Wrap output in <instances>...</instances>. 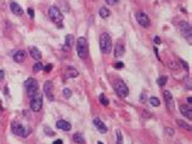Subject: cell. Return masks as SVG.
I'll list each match as a JSON object with an SVG mask.
<instances>
[{"label":"cell","mask_w":192,"mask_h":144,"mask_svg":"<svg viewBox=\"0 0 192 144\" xmlns=\"http://www.w3.org/2000/svg\"><path fill=\"white\" fill-rule=\"evenodd\" d=\"M77 53L79 56V58L85 59L89 55V46H88V41L85 38L80 36L77 40Z\"/></svg>","instance_id":"2"},{"label":"cell","mask_w":192,"mask_h":144,"mask_svg":"<svg viewBox=\"0 0 192 144\" xmlns=\"http://www.w3.org/2000/svg\"><path fill=\"white\" fill-rule=\"evenodd\" d=\"M142 115H144V118H151L152 116V114L148 113V110H142Z\"/></svg>","instance_id":"35"},{"label":"cell","mask_w":192,"mask_h":144,"mask_svg":"<svg viewBox=\"0 0 192 144\" xmlns=\"http://www.w3.org/2000/svg\"><path fill=\"white\" fill-rule=\"evenodd\" d=\"M106 3L108 5H117L118 4V0H106Z\"/></svg>","instance_id":"36"},{"label":"cell","mask_w":192,"mask_h":144,"mask_svg":"<svg viewBox=\"0 0 192 144\" xmlns=\"http://www.w3.org/2000/svg\"><path fill=\"white\" fill-rule=\"evenodd\" d=\"M44 130H45V133H46L47 136H54V135H55V133L52 132V130H51V128H49L47 126H45V127H44Z\"/></svg>","instance_id":"30"},{"label":"cell","mask_w":192,"mask_h":144,"mask_svg":"<svg viewBox=\"0 0 192 144\" xmlns=\"http://www.w3.org/2000/svg\"><path fill=\"white\" fill-rule=\"evenodd\" d=\"M135 17H136V21L139 22V24H141V26L145 27V28L150 27V24H151V21H150L148 16H147L145 12H142V11H139V12H136Z\"/></svg>","instance_id":"9"},{"label":"cell","mask_w":192,"mask_h":144,"mask_svg":"<svg viewBox=\"0 0 192 144\" xmlns=\"http://www.w3.org/2000/svg\"><path fill=\"white\" fill-rule=\"evenodd\" d=\"M116 136H117V144H123V135L120 131H117L116 132Z\"/></svg>","instance_id":"27"},{"label":"cell","mask_w":192,"mask_h":144,"mask_svg":"<svg viewBox=\"0 0 192 144\" xmlns=\"http://www.w3.org/2000/svg\"><path fill=\"white\" fill-rule=\"evenodd\" d=\"M167 81H168V78L163 75V76H159V78L157 79V84H158L160 87H163V86L167 84Z\"/></svg>","instance_id":"24"},{"label":"cell","mask_w":192,"mask_h":144,"mask_svg":"<svg viewBox=\"0 0 192 144\" xmlns=\"http://www.w3.org/2000/svg\"><path fill=\"white\" fill-rule=\"evenodd\" d=\"M5 76V73H4V70H0V81H1Z\"/></svg>","instance_id":"39"},{"label":"cell","mask_w":192,"mask_h":144,"mask_svg":"<svg viewBox=\"0 0 192 144\" xmlns=\"http://www.w3.org/2000/svg\"><path fill=\"white\" fill-rule=\"evenodd\" d=\"M27 12H28V15H29V17H31V18H34V10H33V9L29 7V9L27 10Z\"/></svg>","instance_id":"32"},{"label":"cell","mask_w":192,"mask_h":144,"mask_svg":"<svg viewBox=\"0 0 192 144\" xmlns=\"http://www.w3.org/2000/svg\"><path fill=\"white\" fill-rule=\"evenodd\" d=\"M179 28H180V32L185 38L188 39V41L191 43V34H192V29H191V26L190 23L185 22V21H181L180 24H179Z\"/></svg>","instance_id":"8"},{"label":"cell","mask_w":192,"mask_h":144,"mask_svg":"<svg viewBox=\"0 0 192 144\" xmlns=\"http://www.w3.org/2000/svg\"><path fill=\"white\" fill-rule=\"evenodd\" d=\"M73 140L77 144H84V142H85L84 136L82 135V133H76V135L73 136Z\"/></svg>","instance_id":"21"},{"label":"cell","mask_w":192,"mask_h":144,"mask_svg":"<svg viewBox=\"0 0 192 144\" xmlns=\"http://www.w3.org/2000/svg\"><path fill=\"white\" fill-rule=\"evenodd\" d=\"M100 48L102 51V53L107 55L112 50V38L107 33H102L100 36Z\"/></svg>","instance_id":"1"},{"label":"cell","mask_w":192,"mask_h":144,"mask_svg":"<svg viewBox=\"0 0 192 144\" xmlns=\"http://www.w3.org/2000/svg\"><path fill=\"white\" fill-rule=\"evenodd\" d=\"M49 17H50V19H51L52 22L57 23L58 27L61 26L60 23H61L62 21H63V15H62V12L60 11V10H58L56 6H51V7L49 9Z\"/></svg>","instance_id":"4"},{"label":"cell","mask_w":192,"mask_h":144,"mask_svg":"<svg viewBox=\"0 0 192 144\" xmlns=\"http://www.w3.org/2000/svg\"><path fill=\"white\" fill-rule=\"evenodd\" d=\"M155 44H157V45L160 44V38H159V36H156V38H155Z\"/></svg>","instance_id":"37"},{"label":"cell","mask_w":192,"mask_h":144,"mask_svg":"<svg viewBox=\"0 0 192 144\" xmlns=\"http://www.w3.org/2000/svg\"><path fill=\"white\" fill-rule=\"evenodd\" d=\"M125 53V47L122 43H118L116 45V48H114V56L116 57H123Z\"/></svg>","instance_id":"16"},{"label":"cell","mask_w":192,"mask_h":144,"mask_svg":"<svg viewBox=\"0 0 192 144\" xmlns=\"http://www.w3.org/2000/svg\"><path fill=\"white\" fill-rule=\"evenodd\" d=\"M10 9H11V11H12L14 15H16V16H22V15H23L22 7L19 6L17 3H15V1H11V3H10Z\"/></svg>","instance_id":"12"},{"label":"cell","mask_w":192,"mask_h":144,"mask_svg":"<svg viewBox=\"0 0 192 144\" xmlns=\"http://www.w3.org/2000/svg\"><path fill=\"white\" fill-rule=\"evenodd\" d=\"M187 87H188V88H191V84H190V79L187 80Z\"/></svg>","instance_id":"43"},{"label":"cell","mask_w":192,"mask_h":144,"mask_svg":"<svg viewBox=\"0 0 192 144\" xmlns=\"http://www.w3.org/2000/svg\"><path fill=\"white\" fill-rule=\"evenodd\" d=\"M114 91H116V93L119 97H122V98H125L129 95V88H128V86L125 85V82L123 80H117L116 81V84H114Z\"/></svg>","instance_id":"5"},{"label":"cell","mask_w":192,"mask_h":144,"mask_svg":"<svg viewBox=\"0 0 192 144\" xmlns=\"http://www.w3.org/2000/svg\"><path fill=\"white\" fill-rule=\"evenodd\" d=\"M187 103H188V106H191V104H192V98H191V97H188V98H187Z\"/></svg>","instance_id":"42"},{"label":"cell","mask_w":192,"mask_h":144,"mask_svg":"<svg viewBox=\"0 0 192 144\" xmlns=\"http://www.w3.org/2000/svg\"><path fill=\"white\" fill-rule=\"evenodd\" d=\"M165 131L169 133V135H174V131H173V128H165Z\"/></svg>","instance_id":"40"},{"label":"cell","mask_w":192,"mask_h":144,"mask_svg":"<svg viewBox=\"0 0 192 144\" xmlns=\"http://www.w3.org/2000/svg\"><path fill=\"white\" fill-rule=\"evenodd\" d=\"M73 44H74V36L72 34H68L66 36V39H65V47L63 48L66 51H68V50H70V47L73 46Z\"/></svg>","instance_id":"18"},{"label":"cell","mask_w":192,"mask_h":144,"mask_svg":"<svg viewBox=\"0 0 192 144\" xmlns=\"http://www.w3.org/2000/svg\"><path fill=\"white\" fill-rule=\"evenodd\" d=\"M0 111H1V108H0Z\"/></svg>","instance_id":"45"},{"label":"cell","mask_w":192,"mask_h":144,"mask_svg":"<svg viewBox=\"0 0 192 144\" xmlns=\"http://www.w3.org/2000/svg\"><path fill=\"white\" fill-rule=\"evenodd\" d=\"M109 15L111 14L108 11V9H106V7H101L100 9V16H101V18H107Z\"/></svg>","instance_id":"22"},{"label":"cell","mask_w":192,"mask_h":144,"mask_svg":"<svg viewBox=\"0 0 192 144\" xmlns=\"http://www.w3.org/2000/svg\"><path fill=\"white\" fill-rule=\"evenodd\" d=\"M100 102L102 103L104 106H108V103H109V102H108V99L106 98V96H105L104 93H101V95H100Z\"/></svg>","instance_id":"28"},{"label":"cell","mask_w":192,"mask_h":144,"mask_svg":"<svg viewBox=\"0 0 192 144\" xmlns=\"http://www.w3.org/2000/svg\"><path fill=\"white\" fill-rule=\"evenodd\" d=\"M11 130L14 132V135L16 136H19V137H27L29 133L32 132V130L29 128V127H26L24 125H22L21 122H12V125H11Z\"/></svg>","instance_id":"3"},{"label":"cell","mask_w":192,"mask_h":144,"mask_svg":"<svg viewBox=\"0 0 192 144\" xmlns=\"http://www.w3.org/2000/svg\"><path fill=\"white\" fill-rule=\"evenodd\" d=\"M150 103H151V106H153V107H158L160 104V102L157 97H151L150 98Z\"/></svg>","instance_id":"26"},{"label":"cell","mask_w":192,"mask_h":144,"mask_svg":"<svg viewBox=\"0 0 192 144\" xmlns=\"http://www.w3.org/2000/svg\"><path fill=\"white\" fill-rule=\"evenodd\" d=\"M78 75H79V73H78V70L76 68H72V67L67 68V70H66V76L67 78H77Z\"/></svg>","instance_id":"20"},{"label":"cell","mask_w":192,"mask_h":144,"mask_svg":"<svg viewBox=\"0 0 192 144\" xmlns=\"http://www.w3.org/2000/svg\"><path fill=\"white\" fill-rule=\"evenodd\" d=\"M163 95H164V99H165L167 108H168L170 111H173V110H174V98H173V96H171V93H170L169 91H164Z\"/></svg>","instance_id":"11"},{"label":"cell","mask_w":192,"mask_h":144,"mask_svg":"<svg viewBox=\"0 0 192 144\" xmlns=\"http://www.w3.org/2000/svg\"><path fill=\"white\" fill-rule=\"evenodd\" d=\"M52 144H62V140H61V139H57V140H55Z\"/></svg>","instance_id":"41"},{"label":"cell","mask_w":192,"mask_h":144,"mask_svg":"<svg viewBox=\"0 0 192 144\" xmlns=\"http://www.w3.org/2000/svg\"><path fill=\"white\" fill-rule=\"evenodd\" d=\"M97 144H104V143H101V142H99V143H97Z\"/></svg>","instance_id":"44"},{"label":"cell","mask_w":192,"mask_h":144,"mask_svg":"<svg viewBox=\"0 0 192 144\" xmlns=\"http://www.w3.org/2000/svg\"><path fill=\"white\" fill-rule=\"evenodd\" d=\"M116 68H123V62H117Z\"/></svg>","instance_id":"38"},{"label":"cell","mask_w":192,"mask_h":144,"mask_svg":"<svg viewBox=\"0 0 192 144\" xmlns=\"http://www.w3.org/2000/svg\"><path fill=\"white\" fill-rule=\"evenodd\" d=\"M44 93L49 101H54V84L52 81H46L44 84Z\"/></svg>","instance_id":"10"},{"label":"cell","mask_w":192,"mask_h":144,"mask_svg":"<svg viewBox=\"0 0 192 144\" xmlns=\"http://www.w3.org/2000/svg\"><path fill=\"white\" fill-rule=\"evenodd\" d=\"M176 122H178V125H179V126H181L183 128H185V130H187V131H191V126L188 125V123L184 122L183 120H176Z\"/></svg>","instance_id":"25"},{"label":"cell","mask_w":192,"mask_h":144,"mask_svg":"<svg viewBox=\"0 0 192 144\" xmlns=\"http://www.w3.org/2000/svg\"><path fill=\"white\" fill-rule=\"evenodd\" d=\"M140 101L142 102V103H146V102H147V99H146V93H145V92H142V93H141V96H140Z\"/></svg>","instance_id":"33"},{"label":"cell","mask_w":192,"mask_h":144,"mask_svg":"<svg viewBox=\"0 0 192 144\" xmlns=\"http://www.w3.org/2000/svg\"><path fill=\"white\" fill-rule=\"evenodd\" d=\"M24 87H26V90L28 92V95L32 97L33 95H35L37 92H38L39 85H38V82H37L35 79L31 78V79H27V81L24 82Z\"/></svg>","instance_id":"7"},{"label":"cell","mask_w":192,"mask_h":144,"mask_svg":"<svg viewBox=\"0 0 192 144\" xmlns=\"http://www.w3.org/2000/svg\"><path fill=\"white\" fill-rule=\"evenodd\" d=\"M180 63H181V66H183V68L187 71L188 70V64H187V62H185L184 59H180Z\"/></svg>","instance_id":"31"},{"label":"cell","mask_w":192,"mask_h":144,"mask_svg":"<svg viewBox=\"0 0 192 144\" xmlns=\"http://www.w3.org/2000/svg\"><path fill=\"white\" fill-rule=\"evenodd\" d=\"M51 69H52V64H47L46 67H44V71H45V73H49V71H51Z\"/></svg>","instance_id":"34"},{"label":"cell","mask_w":192,"mask_h":144,"mask_svg":"<svg viewBox=\"0 0 192 144\" xmlns=\"http://www.w3.org/2000/svg\"><path fill=\"white\" fill-rule=\"evenodd\" d=\"M42 69H44L43 63H42L40 61H37V63H35L34 67H33V71H34V73H38V71H40Z\"/></svg>","instance_id":"23"},{"label":"cell","mask_w":192,"mask_h":144,"mask_svg":"<svg viewBox=\"0 0 192 144\" xmlns=\"http://www.w3.org/2000/svg\"><path fill=\"white\" fill-rule=\"evenodd\" d=\"M29 53H31V56L35 59V61H40L42 59V52L34 46H31L29 47Z\"/></svg>","instance_id":"19"},{"label":"cell","mask_w":192,"mask_h":144,"mask_svg":"<svg viewBox=\"0 0 192 144\" xmlns=\"http://www.w3.org/2000/svg\"><path fill=\"white\" fill-rule=\"evenodd\" d=\"M43 107V95L42 92H37L31 98V109L33 111H39Z\"/></svg>","instance_id":"6"},{"label":"cell","mask_w":192,"mask_h":144,"mask_svg":"<svg viewBox=\"0 0 192 144\" xmlns=\"http://www.w3.org/2000/svg\"><path fill=\"white\" fill-rule=\"evenodd\" d=\"M180 111L184 116H186L188 120L192 119V109L190 106H180Z\"/></svg>","instance_id":"13"},{"label":"cell","mask_w":192,"mask_h":144,"mask_svg":"<svg viewBox=\"0 0 192 144\" xmlns=\"http://www.w3.org/2000/svg\"><path fill=\"white\" fill-rule=\"evenodd\" d=\"M63 96H65L66 98H69L70 96H72V91H70L69 88H65V90H63Z\"/></svg>","instance_id":"29"},{"label":"cell","mask_w":192,"mask_h":144,"mask_svg":"<svg viewBox=\"0 0 192 144\" xmlns=\"http://www.w3.org/2000/svg\"><path fill=\"white\" fill-rule=\"evenodd\" d=\"M56 127L60 128V130H62V131H69L70 128H72V126H70V123L65 121V120H58L56 122Z\"/></svg>","instance_id":"15"},{"label":"cell","mask_w":192,"mask_h":144,"mask_svg":"<svg viewBox=\"0 0 192 144\" xmlns=\"http://www.w3.org/2000/svg\"><path fill=\"white\" fill-rule=\"evenodd\" d=\"M14 59L17 62V63H22V62L26 61V51L23 50H19L14 55Z\"/></svg>","instance_id":"17"},{"label":"cell","mask_w":192,"mask_h":144,"mask_svg":"<svg viewBox=\"0 0 192 144\" xmlns=\"http://www.w3.org/2000/svg\"><path fill=\"white\" fill-rule=\"evenodd\" d=\"M94 125H95V127L101 132V133H106L107 132V127H106V125L105 123L101 121L99 118H96V119H94Z\"/></svg>","instance_id":"14"}]
</instances>
